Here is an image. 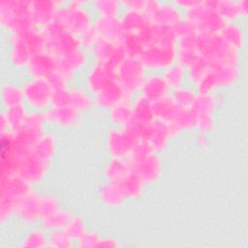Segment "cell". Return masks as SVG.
<instances>
[{"label": "cell", "mask_w": 248, "mask_h": 248, "mask_svg": "<svg viewBox=\"0 0 248 248\" xmlns=\"http://www.w3.org/2000/svg\"><path fill=\"white\" fill-rule=\"evenodd\" d=\"M97 37L112 42L120 43L124 37V31L118 16H99L93 23Z\"/></svg>", "instance_id": "7402d4cb"}, {"label": "cell", "mask_w": 248, "mask_h": 248, "mask_svg": "<svg viewBox=\"0 0 248 248\" xmlns=\"http://www.w3.org/2000/svg\"><path fill=\"white\" fill-rule=\"evenodd\" d=\"M146 68L140 57L126 56L115 69V78L124 90L131 96L140 91L144 79Z\"/></svg>", "instance_id": "ba28073f"}, {"label": "cell", "mask_w": 248, "mask_h": 248, "mask_svg": "<svg viewBox=\"0 0 248 248\" xmlns=\"http://www.w3.org/2000/svg\"><path fill=\"white\" fill-rule=\"evenodd\" d=\"M57 142L53 135L49 133H44L37 142L32 146V150L41 158L46 162H52L56 153Z\"/></svg>", "instance_id": "d6a6232c"}, {"label": "cell", "mask_w": 248, "mask_h": 248, "mask_svg": "<svg viewBox=\"0 0 248 248\" xmlns=\"http://www.w3.org/2000/svg\"><path fill=\"white\" fill-rule=\"evenodd\" d=\"M215 126V117L213 112H204L196 114V129L199 132L208 134Z\"/></svg>", "instance_id": "816d5d0a"}, {"label": "cell", "mask_w": 248, "mask_h": 248, "mask_svg": "<svg viewBox=\"0 0 248 248\" xmlns=\"http://www.w3.org/2000/svg\"><path fill=\"white\" fill-rule=\"evenodd\" d=\"M121 5L124 6L126 9L142 11L143 5H144V0H125V1L121 2Z\"/></svg>", "instance_id": "91938a15"}, {"label": "cell", "mask_w": 248, "mask_h": 248, "mask_svg": "<svg viewBox=\"0 0 248 248\" xmlns=\"http://www.w3.org/2000/svg\"><path fill=\"white\" fill-rule=\"evenodd\" d=\"M46 120L59 127H72L78 123L81 113L72 107H54L50 108L46 112Z\"/></svg>", "instance_id": "d4e9b609"}, {"label": "cell", "mask_w": 248, "mask_h": 248, "mask_svg": "<svg viewBox=\"0 0 248 248\" xmlns=\"http://www.w3.org/2000/svg\"><path fill=\"white\" fill-rule=\"evenodd\" d=\"M42 30L46 40V50L56 58L82 47L79 39L76 35L54 20L42 28Z\"/></svg>", "instance_id": "52a82bcc"}, {"label": "cell", "mask_w": 248, "mask_h": 248, "mask_svg": "<svg viewBox=\"0 0 248 248\" xmlns=\"http://www.w3.org/2000/svg\"><path fill=\"white\" fill-rule=\"evenodd\" d=\"M75 241L65 229L52 231L48 235V246L57 248H69Z\"/></svg>", "instance_id": "c3c4849f"}, {"label": "cell", "mask_w": 248, "mask_h": 248, "mask_svg": "<svg viewBox=\"0 0 248 248\" xmlns=\"http://www.w3.org/2000/svg\"><path fill=\"white\" fill-rule=\"evenodd\" d=\"M133 119L143 124H148L154 119L152 111V102L148 101L142 96H139L132 104Z\"/></svg>", "instance_id": "8d00e7d4"}, {"label": "cell", "mask_w": 248, "mask_h": 248, "mask_svg": "<svg viewBox=\"0 0 248 248\" xmlns=\"http://www.w3.org/2000/svg\"><path fill=\"white\" fill-rule=\"evenodd\" d=\"M172 138L167 122L154 118L146 127L142 140L156 153L166 149L170 140Z\"/></svg>", "instance_id": "4fadbf2b"}, {"label": "cell", "mask_w": 248, "mask_h": 248, "mask_svg": "<svg viewBox=\"0 0 248 248\" xmlns=\"http://www.w3.org/2000/svg\"><path fill=\"white\" fill-rule=\"evenodd\" d=\"M208 141L207 139V134L206 133H202V132H199L196 136V142L201 145V146H204Z\"/></svg>", "instance_id": "6125c7cd"}, {"label": "cell", "mask_w": 248, "mask_h": 248, "mask_svg": "<svg viewBox=\"0 0 248 248\" xmlns=\"http://www.w3.org/2000/svg\"><path fill=\"white\" fill-rule=\"evenodd\" d=\"M26 69L32 78H47L57 70V59L47 50H44L31 57Z\"/></svg>", "instance_id": "d6986e66"}, {"label": "cell", "mask_w": 248, "mask_h": 248, "mask_svg": "<svg viewBox=\"0 0 248 248\" xmlns=\"http://www.w3.org/2000/svg\"><path fill=\"white\" fill-rule=\"evenodd\" d=\"M101 237L98 233L86 231L84 233H82L76 241L77 245L81 248H93L98 247L99 242L101 240Z\"/></svg>", "instance_id": "9f6ffc18"}, {"label": "cell", "mask_w": 248, "mask_h": 248, "mask_svg": "<svg viewBox=\"0 0 248 248\" xmlns=\"http://www.w3.org/2000/svg\"><path fill=\"white\" fill-rule=\"evenodd\" d=\"M160 4H161V2H159L157 0H144L142 12L147 16L149 20H151V17L157 12L158 8L160 7Z\"/></svg>", "instance_id": "6f0895ef"}, {"label": "cell", "mask_w": 248, "mask_h": 248, "mask_svg": "<svg viewBox=\"0 0 248 248\" xmlns=\"http://www.w3.org/2000/svg\"><path fill=\"white\" fill-rule=\"evenodd\" d=\"M220 99L213 93L207 94H198L191 108L196 114L204 112H213L220 105Z\"/></svg>", "instance_id": "74e56055"}, {"label": "cell", "mask_w": 248, "mask_h": 248, "mask_svg": "<svg viewBox=\"0 0 248 248\" xmlns=\"http://www.w3.org/2000/svg\"><path fill=\"white\" fill-rule=\"evenodd\" d=\"M208 70V64L202 57H200L197 61L186 68V74L193 82L197 83L207 74Z\"/></svg>", "instance_id": "681fc988"}, {"label": "cell", "mask_w": 248, "mask_h": 248, "mask_svg": "<svg viewBox=\"0 0 248 248\" xmlns=\"http://www.w3.org/2000/svg\"><path fill=\"white\" fill-rule=\"evenodd\" d=\"M60 207L58 199L53 195H40V208L42 216L51 213Z\"/></svg>", "instance_id": "db71d44e"}, {"label": "cell", "mask_w": 248, "mask_h": 248, "mask_svg": "<svg viewBox=\"0 0 248 248\" xmlns=\"http://www.w3.org/2000/svg\"><path fill=\"white\" fill-rule=\"evenodd\" d=\"M169 85L164 79L163 76L151 75L146 76L140 85V96L144 97L150 102H154L164 96L169 95Z\"/></svg>", "instance_id": "484cf974"}, {"label": "cell", "mask_w": 248, "mask_h": 248, "mask_svg": "<svg viewBox=\"0 0 248 248\" xmlns=\"http://www.w3.org/2000/svg\"><path fill=\"white\" fill-rule=\"evenodd\" d=\"M218 34L220 35L223 42L230 47L239 50L244 44V34L243 30L239 24L235 21L224 22L223 26L219 30Z\"/></svg>", "instance_id": "f1b7e54d"}, {"label": "cell", "mask_w": 248, "mask_h": 248, "mask_svg": "<svg viewBox=\"0 0 248 248\" xmlns=\"http://www.w3.org/2000/svg\"><path fill=\"white\" fill-rule=\"evenodd\" d=\"M176 108V105L172 101L170 95L164 96L154 102H152V111L154 118L166 121L168 117Z\"/></svg>", "instance_id": "7bdbcfd3"}, {"label": "cell", "mask_w": 248, "mask_h": 248, "mask_svg": "<svg viewBox=\"0 0 248 248\" xmlns=\"http://www.w3.org/2000/svg\"><path fill=\"white\" fill-rule=\"evenodd\" d=\"M184 19V16L181 14L179 8L174 3L165 2L161 3L157 12L151 17V23L163 27L173 29Z\"/></svg>", "instance_id": "603a6c76"}, {"label": "cell", "mask_w": 248, "mask_h": 248, "mask_svg": "<svg viewBox=\"0 0 248 248\" xmlns=\"http://www.w3.org/2000/svg\"><path fill=\"white\" fill-rule=\"evenodd\" d=\"M149 124V123H148ZM148 124H143L140 121H137L135 119H131L124 127L123 129L137 141H140L142 140L144 134H145V130Z\"/></svg>", "instance_id": "f5cc1de1"}, {"label": "cell", "mask_w": 248, "mask_h": 248, "mask_svg": "<svg viewBox=\"0 0 248 248\" xmlns=\"http://www.w3.org/2000/svg\"><path fill=\"white\" fill-rule=\"evenodd\" d=\"M133 117V108L130 101L122 102L109 109L110 120L119 128H123Z\"/></svg>", "instance_id": "ab89813d"}, {"label": "cell", "mask_w": 248, "mask_h": 248, "mask_svg": "<svg viewBox=\"0 0 248 248\" xmlns=\"http://www.w3.org/2000/svg\"><path fill=\"white\" fill-rule=\"evenodd\" d=\"M130 168L126 159L111 158L104 169V175L107 181L119 183L128 173Z\"/></svg>", "instance_id": "1f68e13d"}, {"label": "cell", "mask_w": 248, "mask_h": 248, "mask_svg": "<svg viewBox=\"0 0 248 248\" xmlns=\"http://www.w3.org/2000/svg\"><path fill=\"white\" fill-rule=\"evenodd\" d=\"M119 185L126 197V199L139 198L145 187V183L134 172L130 171L120 182Z\"/></svg>", "instance_id": "d590c367"}, {"label": "cell", "mask_w": 248, "mask_h": 248, "mask_svg": "<svg viewBox=\"0 0 248 248\" xmlns=\"http://www.w3.org/2000/svg\"><path fill=\"white\" fill-rule=\"evenodd\" d=\"M238 5L242 16H245L248 12V1L247 0H238Z\"/></svg>", "instance_id": "be15d7a7"}, {"label": "cell", "mask_w": 248, "mask_h": 248, "mask_svg": "<svg viewBox=\"0 0 248 248\" xmlns=\"http://www.w3.org/2000/svg\"><path fill=\"white\" fill-rule=\"evenodd\" d=\"M138 142L123 128L112 129L107 136L108 151L111 158L126 159Z\"/></svg>", "instance_id": "5bb4252c"}, {"label": "cell", "mask_w": 248, "mask_h": 248, "mask_svg": "<svg viewBox=\"0 0 248 248\" xmlns=\"http://www.w3.org/2000/svg\"><path fill=\"white\" fill-rule=\"evenodd\" d=\"M57 69L64 73L71 79L86 62V54L83 47L73 50L60 57H57Z\"/></svg>", "instance_id": "83f0119b"}, {"label": "cell", "mask_w": 248, "mask_h": 248, "mask_svg": "<svg viewBox=\"0 0 248 248\" xmlns=\"http://www.w3.org/2000/svg\"><path fill=\"white\" fill-rule=\"evenodd\" d=\"M72 214L65 208L59 207L49 214L44 215L40 219L41 227L46 231H55L64 229L71 219Z\"/></svg>", "instance_id": "4dcf8cb0"}, {"label": "cell", "mask_w": 248, "mask_h": 248, "mask_svg": "<svg viewBox=\"0 0 248 248\" xmlns=\"http://www.w3.org/2000/svg\"><path fill=\"white\" fill-rule=\"evenodd\" d=\"M127 56L140 57L143 49L145 48V44L143 39L139 33H127L124 34L123 39L120 42Z\"/></svg>", "instance_id": "f35d334b"}, {"label": "cell", "mask_w": 248, "mask_h": 248, "mask_svg": "<svg viewBox=\"0 0 248 248\" xmlns=\"http://www.w3.org/2000/svg\"><path fill=\"white\" fill-rule=\"evenodd\" d=\"M186 75H187L186 69L179 63L175 62L165 70L163 74V78L166 80L169 87L173 89V88L182 86L185 80Z\"/></svg>", "instance_id": "b9f144b4"}, {"label": "cell", "mask_w": 248, "mask_h": 248, "mask_svg": "<svg viewBox=\"0 0 248 248\" xmlns=\"http://www.w3.org/2000/svg\"><path fill=\"white\" fill-rule=\"evenodd\" d=\"M83 0H73L62 4L55 16L54 21L76 35L78 38L93 28V19L85 8Z\"/></svg>", "instance_id": "3957f363"}, {"label": "cell", "mask_w": 248, "mask_h": 248, "mask_svg": "<svg viewBox=\"0 0 248 248\" xmlns=\"http://www.w3.org/2000/svg\"><path fill=\"white\" fill-rule=\"evenodd\" d=\"M94 96V103L99 108L108 110L122 102L131 101L132 98V96L129 95L118 83L116 78L108 83Z\"/></svg>", "instance_id": "9a60e30c"}, {"label": "cell", "mask_w": 248, "mask_h": 248, "mask_svg": "<svg viewBox=\"0 0 248 248\" xmlns=\"http://www.w3.org/2000/svg\"><path fill=\"white\" fill-rule=\"evenodd\" d=\"M15 215L19 221L26 224H33L40 221L42 217L40 195L32 190L21 197L17 201Z\"/></svg>", "instance_id": "e0dca14e"}, {"label": "cell", "mask_w": 248, "mask_h": 248, "mask_svg": "<svg viewBox=\"0 0 248 248\" xmlns=\"http://www.w3.org/2000/svg\"><path fill=\"white\" fill-rule=\"evenodd\" d=\"M170 96L176 106L181 108H191L196 99L197 92L190 87L179 86L173 88Z\"/></svg>", "instance_id": "ee69618b"}, {"label": "cell", "mask_w": 248, "mask_h": 248, "mask_svg": "<svg viewBox=\"0 0 248 248\" xmlns=\"http://www.w3.org/2000/svg\"><path fill=\"white\" fill-rule=\"evenodd\" d=\"M92 6L99 16H117L121 3L116 0H96Z\"/></svg>", "instance_id": "7dc6e473"}, {"label": "cell", "mask_w": 248, "mask_h": 248, "mask_svg": "<svg viewBox=\"0 0 248 248\" xmlns=\"http://www.w3.org/2000/svg\"><path fill=\"white\" fill-rule=\"evenodd\" d=\"M240 78L239 65H217L210 67L207 74L196 83L198 94L212 93L219 88H225L235 84Z\"/></svg>", "instance_id": "8992f818"}, {"label": "cell", "mask_w": 248, "mask_h": 248, "mask_svg": "<svg viewBox=\"0 0 248 248\" xmlns=\"http://www.w3.org/2000/svg\"><path fill=\"white\" fill-rule=\"evenodd\" d=\"M196 46L200 57L210 67L217 65H239V50L228 46L218 33L197 34Z\"/></svg>", "instance_id": "6da1fadb"}, {"label": "cell", "mask_w": 248, "mask_h": 248, "mask_svg": "<svg viewBox=\"0 0 248 248\" xmlns=\"http://www.w3.org/2000/svg\"><path fill=\"white\" fill-rule=\"evenodd\" d=\"M4 111H5L9 126H10L11 132H15L22 126V124L25 121L26 115L28 113L24 105L19 106V107L7 108Z\"/></svg>", "instance_id": "bcb514c9"}, {"label": "cell", "mask_w": 248, "mask_h": 248, "mask_svg": "<svg viewBox=\"0 0 248 248\" xmlns=\"http://www.w3.org/2000/svg\"><path fill=\"white\" fill-rule=\"evenodd\" d=\"M0 24L12 33L23 32L36 27L30 10L29 0H1Z\"/></svg>", "instance_id": "277c9868"}, {"label": "cell", "mask_w": 248, "mask_h": 248, "mask_svg": "<svg viewBox=\"0 0 248 248\" xmlns=\"http://www.w3.org/2000/svg\"><path fill=\"white\" fill-rule=\"evenodd\" d=\"M113 79H115L114 69L104 64L95 63L87 73L85 82L88 90L95 95Z\"/></svg>", "instance_id": "44dd1931"}, {"label": "cell", "mask_w": 248, "mask_h": 248, "mask_svg": "<svg viewBox=\"0 0 248 248\" xmlns=\"http://www.w3.org/2000/svg\"><path fill=\"white\" fill-rule=\"evenodd\" d=\"M130 171L136 173L144 183L158 181L162 172V162L158 153L154 152L146 142L139 141L126 158Z\"/></svg>", "instance_id": "7a4b0ae2"}, {"label": "cell", "mask_w": 248, "mask_h": 248, "mask_svg": "<svg viewBox=\"0 0 248 248\" xmlns=\"http://www.w3.org/2000/svg\"><path fill=\"white\" fill-rule=\"evenodd\" d=\"M1 100L6 109L23 106L25 102L23 88L15 83H5L1 88Z\"/></svg>", "instance_id": "836d02e7"}, {"label": "cell", "mask_w": 248, "mask_h": 248, "mask_svg": "<svg viewBox=\"0 0 248 248\" xmlns=\"http://www.w3.org/2000/svg\"><path fill=\"white\" fill-rule=\"evenodd\" d=\"M201 2H202V0H176L173 3L177 8L186 10V12H187V11L197 7L198 5H200Z\"/></svg>", "instance_id": "680465c9"}, {"label": "cell", "mask_w": 248, "mask_h": 248, "mask_svg": "<svg viewBox=\"0 0 248 248\" xmlns=\"http://www.w3.org/2000/svg\"><path fill=\"white\" fill-rule=\"evenodd\" d=\"M46 80L52 87L53 91H56L68 87V83L71 78L57 69L46 78Z\"/></svg>", "instance_id": "11a10c76"}, {"label": "cell", "mask_w": 248, "mask_h": 248, "mask_svg": "<svg viewBox=\"0 0 248 248\" xmlns=\"http://www.w3.org/2000/svg\"><path fill=\"white\" fill-rule=\"evenodd\" d=\"M118 240L114 237L111 236H106V237H101V240L99 242L98 247H108V248H112V247H116L118 246Z\"/></svg>", "instance_id": "94428289"}, {"label": "cell", "mask_w": 248, "mask_h": 248, "mask_svg": "<svg viewBox=\"0 0 248 248\" xmlns=\"http://www.w3.org/2000/svg\"><path fill=\"white\" fill-rule=\"evenodd\" d=\"M64 229L67 231V232L72 236L74 240H77L82 233H84L87 231L84 219L80 216L73 215Z\"/></svg>", "instance_id": "f907efd6"}, {"label": "cell", "mask_w": 248, "mask_h": 248, "mask_svg": "<svg viewBox=\"0 0 248 248\" xmlns=\"http://www.w3.org/2000/svg\"><path fill=\"white\" fill-rule=\"evenodd\" d=\"M33 56L27 44L24 31L12 33L10 37L9 62L14 68H26Z\"/></svg>", "instance_id": "2e32d148"}, {"label": "cell", "mask_w": 248, "mask_h": 248, "mask_svg": "<svg viewBox=\"0 0 248 248\" xmlns=\"http://www.w3.org/2000/svg\"><path fill=\"white\" fill-rule=\"evenodd\" d=\"M25 102L37 109L46 108L51 106L53 89L46 78H32L23 85Z\"/></svg>", "instance_id": "7c38bea8"}, {"label": "cell", "mask_w": 248, "mask_h": 248, "mask_svg": "<svg viewBox=\"0 0 248 248\" xmlns=\"http://www.w3.org/2000/svg\"><path fill=\"white\" fill-rule=\"evenodd\" d=\"M32 191V185L17 175L0 179V198L17 201Z\"/></svg>", "instance_id": "cb8c5ba5"}, {"label": "cell", "mask_w": 248, "mask_h": 248, "mask_svg": "<svg viewBox=\"0 0 248 248\" xmlns=\"http://www.w3.org/2000/svg\"><path fill=\"white\" fill-rule=\"evenodd\" d=\"M48 246V236L41 230H33L25 234L20 247L24 248H41Z\"/></svg>", "instance_id": "f6af8a7d"}, {"label": "cell", "mask_w": 248, "mask_h": 248, "mask_svg": "<svg viewBox=\"0 0 248 248\" xmlns=\"http://www.w3.org/2000/svg\"><path fill=\"white\" fill-rule=\"evenodd\" d=\"M217 0H202L200 5L186 12L184 19L198 33H218L224 20L216 11Z\"/></svg>", "instance_id": "5b68a950"}, {"label": "cell", "mask_w": 248, "mask_h": 248, "mask_svg": "<svg viewBox=\"0 0 248 248\" xmlns=\"http://www.w3.org/2000/svg\"><path fill=\"white\" fill-rule=\"evenodd\" d=\"M119 19L124 34L140 33L151 24L147 16L139 10L125 9Z\"/></svg>", "instance_id": "4316f807"}, {"label": "cell", "mask_w": 248, "mask_h": 248, "mask_svg": "<svg viewBox=\"0 0 248 248\" xmlns=\"http://www.w3.org/2000/svg\"><path fill=\"white\" fill-rule=\"evenodd\" d=\"M49 166L50 163L38 156L31 148L19 160L16 175L30 185H35L44 180Z\"/></svg>", "instance_id": "30bf717a"}, {"label": "cell", "mask_w": 248, "mask_h": 248, "mask_svg": "<svg viewBox=\"0 0 248 248\" xmlns=\"http://www.w3.org/2000/svg\"><path fill=\"white\" fill-rule=\"evenodd\" d=\"M61 5L55 0H31V16L35 26L42 29L51 23Z\"/></svg>", "instance_id": "ac0fdd59"}, {"label": "cell", "mask_w": 248, "mask_h": 248, "mask_svg": "<svg viewBox=\"0 0 248 248\" xmlns=\"http://www.w3.org/2000/svg\"><path fill=\"white\" fill-rule=\"evenodd\" d=\"M140 59L146 70H166L176 62V46H148L140 55Z\"/></svg>", "instance_id": "8fae6325"}, {"label": "cell", "mask_w": 248, "mask_h": 248, "mask_svg": "<svg viewBox=\"0 0 248 248\" xmlns=\"http://www.w3.org/2000/svg\"><path fill=\"white\" fill-rule=\"evenodd\" d=\"M165 122L169 125L170 133L174 137L182 132L196 129V113L191 108L176 106Z\"/></svg>", "instance_id": "ffe728a7"}, {"label": "cell", "mask_w": 248, "mask_h": 248, "mask_svg": "<svg viewBox=\"0 0 248 248\" xmlns=\"http://www.w3.org/2000/svg\"><path fill=\"white\" fill-rule=\"evenodd\" d=\"M99 197L102 203L108 207H118L127 200L119 183L109 181L101 187Z\"/></svg>", "instance_id": "f546056e"}, {"label": "cell", "mask_w": 248, "mask_h": 248, "mask_svg": "<svg viewBox=\"0 0 248 248\" xmlns=\"http://www.w3.org/2000/svg\"><path fill=\"white\" fill-rule=\"evenodd\" d=\"M89 49L95 63L107 65L114 70L127 56L120 43L101 37H96Z\"/></svg>", "instance_id": "9c48e42d"}, {"label": "cell", "mask_w": 248, "mask_h": 248, "mask_svg": "<svg viewBox=\"0 0 248 248\" xmlns=\"http://www.w3.org/2000/svg\"><path fill=\"white\" fill-rule=\"evenodd\" d=\"M216 11L225 22L235 21L242 16L238 0H217Z\"/></svg>", "instance_id": "60d3db41"}, {"label": "cell", "mask_w": 248, "mask_h": 248, "mask_svg": "<svg viewBox=\"0 0 248 248\" xmlns=\"http://www.w3.org/2000/svg\"><path fill=\"white\" fill-rule=\"evenodd\" d=\"M68 106L78 110L80 113L89 110L93 106L92 97L83 89L78 87L68 88Z\"/></svg>", "instance_id": "e575fe53"}]
</instances>
